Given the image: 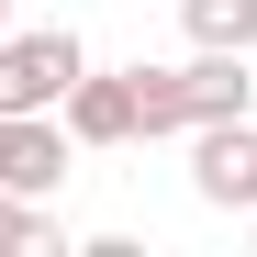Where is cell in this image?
Here are the masks:
<instances>
[{
    "instance_id": "7a4b0ae2",
    "label": "cell",
    "mask_w": 257,
    "mask_h": 257,
    "mask_svg": "<svg viewBox=\"0 0 257 257\" xmlns=\"http://www.w3.org/2000/svg\"><path fill=\"white\" fill-rule=\"evenodd\" d=\"M78 67H90V45H78L67 23H45V34H12V23H0V112H56Z\"/></svg>"
},
{
    "instance_id": "52a82bcc",
    "label": "cell",
    "mask_w": 257,
    "mask_h": 257,
    "mask_svg": "<svg viewBox=\"0 0 257 257\" xmlns=\"http://www.w3.org/2000/svg\"><path fill=\"white\" fill-rule=\"evenodd\" d=\"M34 246H56V212L23 201V190H0V257H34Z\"/></svg>"
},
{
    "instance_id": "6da1fadb",
    "label": "cell",
    "mask_w": 257,
    "mask_h": 257,
    "mask_svg": "<svg viewBox=\"0 0 257 257\" xmlns=\"http://www.w3.org/2000/svg\"><path fill=\"white\" fill-rule=\"evenodd\" d=\"M257 101V78L235 45H190V67H135V146H168L190 123H224Z\"/></svg>"
},
{
    "instance_id": "9c48e42d",
    "label": "cell",
    "mask_w": 257,
    "mask_h": 257,
    "mask_svg": "<svg viewBox=\"0 0 257 257\" xmlns=\"http://www.w3.org/2000/svg\"><path fill=\"white\" fill-rule=\"evenodd\" d=\"M0 23H12V0H0Z\"/></svg>"
},
{
    "instance_id": "277c9868",
    "label": "cell",
    "mask_w": 257,
    "mask_h": 257,
    "mask_svg": "<svg viewBox=\"0 0 257 257\" xmlns=\"http://www.w3.org/2000/svg\"><path fill=\"white\" fill-rule=\"evenodd\" d=\"M67 123L56 112H0V190H23V201H56L67 190Z\"/></svg>"
},
{
    "instance_id": "5b68a950",
    "label": "cell",
    "mask_w": 257,
    "mask_h": 257,
    "mask_svg": "<svg viewBox=\"0 0 257 257\" xmlns=\"http://www.w3.org/2000/svg\"><path fill=\"white\" fill-rule=\"evenodd\" d=\"M56 123H67V146H135V67H78Z\"/></svg>"
},
{
    "instance_id": "3957f363",
    "label": "cell",
    "mask_w": 257,
    "mask_h": 257,
    "mask_svg": "<svg viewBox=\"0 0 257 257\" xmlns=\"http://www.w3.org/2000/svg\"><path fill=\"white\" fill-rule=\"evenodd\" d=\"M190 190L212 201V212H257V123L246 112H224V123H190Z\"/></svg>"
},
{
    "instance_id": "ba28073f",
    "label": "cell",
    "mask_w": 257,
    "mask_h": 257,
    "mask_svg": "<svg viewBox=\"0 0 257 257\" xmlns=\"http://www.w3.org/2000/svg\"><path fill=\"white\" fill-rule=\"evenodd\" d=\"M246 246H257V212H246Z\"/></svg>"
},
{
    "instance_id": "8992f818",
    "label": "cell",
    "mask_w": 257,
    "mask_h": 257,
    "mask_svg": "<svg viewBox=\"0 0 257 257\" xmlns=\"http://www.w3.org/2000/svg\"><path fill=\"white\" fill-rule=\"evenodd\" d=\"M179 34H190V45H257V0H179Z\"/></svg>"
}]
</instances>
